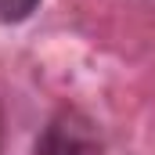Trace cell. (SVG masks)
Segmentation results:
<instances>
[{
	"label": "cell",
	"mask_w": 155,
	"mask_h": 155,
	"mask_svg": "<svg viewBox=\"0 0 155 155\" xmlns=\"http://www.w3.org/2000/svg\"><path fill=\"white\" fill-rule=\"evenodd\" d=\"M4 123H7V116H4V101H0V144H4Z\"/></svg>",
	"instance_id": "cell-3"
},
{
	"label": "cell",
	"mask_w": 155,
	"mask_h": 155,
	"mask_svg": "<svg viewBox=\"0 0 155 155\" xmlns=\"http://www.w3.org/2000/svg\"><path fill=\"white\" fill-rule=\"evenodd\" d=\"M36 7H40V0H0V22L4 25H18V22L33 18Z\"/></svg>",
	"instance_id": "cell-2"
},
{
	"label": "cell",
	"mask_w": 155,
	"mask_h": 155,
	"mask_svg": "<svg viewBox=\"0 0 155 155\" xmlns=\"http://www.w3.org/2000/svg\"><path fill=\"white\" fill-rule=\"evenodd\" d=\"M33 155H108L97 123L72 105L58 108L40 130Z\"/></svg>",
	"instance_id": "cell-1"
}]
</instances>
